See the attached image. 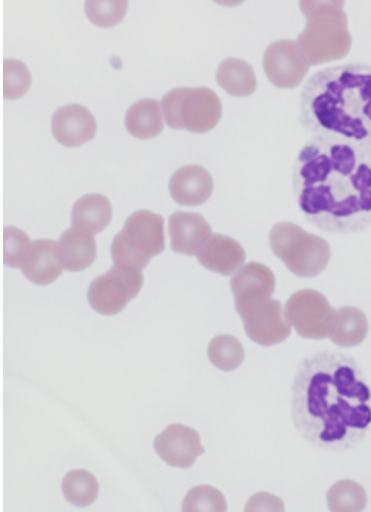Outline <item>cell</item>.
<instances>
[{"label":"cell","mask_w":371,"mask_h":512,"mask_svg":"<svg viewBox=\"0 0 371 512\" xmlns=\"http://www.w3.org/2000/svg\"><path fill=\"white\" fill-rule=\"evenodd\" d=\"M143 286L141 270L115 265L96 278L88 290V301L94 311L105 316H114L124 311Z\"/></svg>","instance_id":"cell-9"},{"label":"cell","mask_w":371,"mask_h":512,"mask_svg":"<svg viewBox=\"0 0 371 512\" xmlns=\"http://www.w3.org/2000/svg\"><path fill=\"white\" fill-rule=\"evenodd\" d=\"M59 249L63 266L70 272L89 268L97 255L93 235L75 228L68 229L60 238Z\"/></svg>","instance_id":"cell-19"},{"label":"cell","mask_w":371,"mask_h":512,"mask_svg":"<svg viewBox=\"0 0 371 512\" xmlns=\"http://www.w3.org/2000/svg\"><path fill=\"white\" fill-rule=\"evenodd\" d=\"M231 287L236 310L251 340L261 346H273L290 336L291 326L282 303L272 299L276 278L271 269L249 263L235 274Z\"/></svg>","instance_id":"cell-4"},{"label":"cell","mask_w":371,"mask_h":512,"mask_svg":"<svg viewBox=\"0 0 371 512\" xmlns=\"http://www.w3.org/2000/svg\"><path fill=\"white\" fill-rule=\"evenodd\" d=\"M31 74L27 66L17 60L4 63V96L7 99L23 97L30 88Z\"/></svg>","instance_id":"cell-28"},{"label":"cell","mask_w":371,"mask_h":512,"mask_svg":"<svg viewBox=\"0 0 371 512\" xmlns=\"http://www.w3.org/2000/svg\"><path fill=\"white\" fill-rule=\"evenodd\" d=\"M24 275L37 285H48L63 274L59 242L53 240H36L22 265Z\"/></svg>","instance_id":"cell-15"},{"label":"cell","mask_w":371,"mask_h":512,"mask_svg":"<svg viewBox=\"0 0 371 512\" xmlns=\"http://www.w3.org/2000/svg\"><path fill=\"white\" fill-rule=\"evenodd\" d=\"M246 511H283V501L268 493H258L252 496L245 507Z\"/></svg>","instance_id":"cell-30"},{"label":"cell","mask_w":371,"mask_h":512,"mask_svg":"<svg viewBox=\"0 0 371 512\" xmlns=\"http://www.w3.org/2000/svg\"><path fill=\"white\" fill-rule=\"evenodd\" d=\"M309 66L293 40L276 41L264 53L265 75L278 88L298 87L308 74Z\"/></svg>","instance_id":"cell-11"},{"label":"cell","mask_w":371,"mask_h":512,"mask_svg":"<svg viewBox=\"0 0 371 512\" xmlns=\"http://www.w3.org/2000/svg\"><path fill=\"white\" fill-rule=\"evenodd\" d=\"M344 2H316L304 0L300 9L306 18V27L297 44L304 59L311 66L344 59L352 46Z\"/></svg>","instance_id":"cell-5"},{"label":"cell","mask_w":371,"mask_h":512,"mask_svg":"<svg viewBox=\"0 0 371 512\" xmlns=\"http://www.w3.org/2000/svg\"><path fill=\"white\" fill-rule=\"evenodd\" d=\"M270 244L288 270L303 278L320 275L331 259L330 244L325 238L293 223L276 224L270 233Z\"/></svg>","instance_id":"cell-6"},{"label":"cell","mask_w":371,"mask_h":512,"mask_svg":"<svg viewBox=\"0 0 371 512\" xmlns=\"http://www.w3.org/2000/svg\"><path fill=\"white\" fill-rule=\"evenodd\" d=\"M63 492L66 498L77 506L92 504L99 493L96 478L85 470H75L67 474L63 481Z\"/></svg>","instance_id":"cell-24"},{"label":"cell","mask_w":371,"mask_h":512,"mask_svg":"<svg viewBox=\"0 0 371 512\" xmlns=\"http://www.w3.org/2000/svg\"><path fill=\"white\" fill-rule=\"evenodd\" d=\"M371 393L351 358L322 351L306 358L292 388V415L299 434L323 449H338L371 424Z\"/></svg>","instance_id":"cell-2"},{"label":"cell","mask_w":371,"mask_h":512,"mask_svg":"<svg viewBox=\"0 0 371 512\" xmlns=\"http://www.w3.org/2000/svg\"><path fill=\"white\" fill-rule=\"evenodd\" d=\"M163 111L170 128L201 134L219 124L223 106L209 88H176L164 96Z\"/></svg>","instance_id":"cell-8"},{"label":"cell","mask_w":371,"mask_h":512,"mask_svg":"<svg viewBox=\"0 0 371 512\" xmlns=\"http://www.w3.org/2000/svg\"><path fill=\"white\" fill-rule=\"evenodd\" d=\"M336 312L325 295L305 289L293 294L286 304V318L306 339H326L331 335Z\"/></svg>","instance_id":"cell-10"},{"label":"cell","mask_w":371,"mask_h":512,"mask_svg":"<svg viewBox=\"0 0 371 512\" xmlns=\"http://www.w3.org/2000/svg\"><path fill=\"white\" fill-rule=\"evenodd\" d=\"M169 232L174 251L195 255L211 235V227L200 214L177 212L170 217Z\"/></svg>","instance_id":"cell-17"},{"label":"cell","mask_w":371,"mask_h":512,"mask_svg":"<svg viewBox=\"0 0 371 512\" xmlns=\"http://www.w3.org/2000/svg\"><path fill=\"white\" fill-rule=\"evenodd\" d=\"M154 448L172 467L189 469L204 453L198 432L184 425H172L154 440Z\"/></svg>","instance_id":"cell-12"},{"label":"cell","mask_w":371,"mask_h":512,"mask_svg":"<svg viewBox=\"0 0 371 512\" xmlns=\"http://www.w3.org/2000/svg\"><path fill=\"white\" fill-rule=\"evenodd\" d=\"M217 80L222 88L235 97L250 96L257 87L253 68L248 63L233 58L220 65Z\"/></svg>","instance_id":"cell-21"},{"label":"cell","mask_w":371,"mask_h":512,"mask_svg":"<svg viewBox=\"0 0 371 512\" xmlns=\"http://www.w3.org/2000/svg\"><path fill=\"white\" fill-rule=\"evenodd\" d=\"M292 188L306 221L323 232L371 226V160L350 144L312 137L294 164Z\"/></svg>","instance_id":"cell-1"},{"label":"cell","mask_w":371,"mask_h":512,"mask_svg":"<svg viewBox=\"0 0 371 512\" xmlns=\"http://www.w3.org/2000/svg\"><path fill=\"white\" fill-rule=\"evenodd\" d=\"M328 504L332 511H361L366 505V493L362 486L343 480L332 486L328 493Z\"/></svg>","instance_id":"cell-25"},{"label":"cell","mask_w":371,"mask_h":512,"mask_svg":"<svg viewBox=\"0 0 371 512\" xmlns=\"http://www.w3.org/2000/svg\"><path fill=\"white\" fill-rule=\"evenodd\" d=\"M299 110V122L312 137L350 144L371 160L370 64L316 72L302 89Z\"/></svg>","instance_id":"cell-3"},{"label":"cell","mask_w":371,"mask_h":512,"mask_svg":"<svg viewBox=\"0 0 371 512\" xmlns=\"http://www.w3.org/2000/svg\"><path fill=\"white\" fill-rule=\"evenodd\" d=\"M113 216L110 199L101 194H88L81 197L72 211L73 228L98 234L108 227Z\"/></svg>","instance_id":"cell-18"},{"label":"cell","mask_w":371,"mask_h":512,"mask_svg":"<svg viewBox=\"0 0 371 512\" xmlns=\"http://www.w3.org/2000/svg\"><path fill=\"white\" fill-rule=\"evenodd\" d=\"M165 248V219L149 211H139L130 216L115 237L111 252L116 265L141 270Z\"/></svg>","instance_id":"cell-7"},{"label":"cell","mask_w":371,"mask_h":512,"mask_svg":"<svg viewBox=\"0 0 371 512\" xmlns=\"http://www.w3.org/2000/svg\"><path fill=\"white\" fill-rule=\"evenodd\" d=\"M129 133L139 139H149L161 134L164 120L161 105L155 99H142L136 102L126 116Z\"/></svg>","instance_id":"cell-20"},{"label":"cell","mask_w":371,"mask_h":512,"mask_svg":"<svg viewBox=\"0 0 371 512\" xmlns=\"http://www.w3.org/2000/svg\"><path fill=\"white\" fill-rule=\"evenodd\" d=\"M228 508L227 501L218 489L203 485L193 488L186 495L183 511H214L222 512Z\"/></svg>","instance_id":"cell-27"},{"label":"cell","mask_w":371,"mask_h":512,"mask_svg":"<svg viewBox=\"0 0 371 512\" xmlns=\"http://www.w3.org/2000/svg\"><path fill=\"white\" fill-rule=\"evenodd\" d=\"M197 259L207 270L230 276L244 264L246 253L235 239L214 234L203 243Z\"/></svg>","instance_id":"cell-14"},{"label":"cell","mask_w":371,"mask_h":512,"mask_svg":"<svg viewBox=\"0 0 371 512\" xmlns=\"http://www.w3.org/2000/svg\"><path fill=\"white\" fill-rule=\"evenodd\" d=\"M31 240L22 230L7 227L4 230V261L8 267H22L31 248Z\"/></svg>","instance_id":"cell-29"},{"label":"cell","mask_w":371,"mask_h":512,"mask_svg":"<svg viewBox=\"0 0 371 512\" xmlns=\"http://www.w3.org/2000/svg\"><path fill=\"white\" fill-rule=\"evenodd\" d=\"M88 19L101 28H111L121 23L128 10L126 0H114V2H98L89 0L85 4Z\"/></svg>","instance_id":"cell-26"},{"label":"cell","mask_w":371,"mask_h":512,"mask_svg":"<svg viewBox=\"0 0 371 512\" xmlns=\"http://www.w3.org/2000/svg\"><path fill=\"white\" fill-rule=\"evenodd\" d=\"M368 332L365 315L356 307H342L336 314L331 332L332 341L342 347H352L363 342Z\"/></svg>","instance_id":"cell-22"},{"label":"cell","mask_w":371,"mask_h":512,"mask_svg":"<svg viewBox=\"0 0 371 512\" xmlns=\"http://www.w3.org/2000/svg\"><path fill=\"white\" fill-rule=\"evenodd\" d=\"M244 355L243 345L232 335L217 336L208 346L209 361L225 372L238 369L244 361Z\"/></svg>","instance_id":"cell-23"},{"label":"cell","mask_w":371,"mask_h":512,"mask_svg":"<svg viewBox=\"0 0 371 512\" xmlns=\"http://www.w3.org/2000/svg\"><path fill=\"white\" fill-rule=\"evenodd\" d=\"M214 191V180L200 166H186L178 170L170 181L174 200L186 207H198L207 201Z\"/></svg>","instance_id":"cell-16"},{"label":"cell","mask_w":371,"mask_h":512,"mask_svg":"<svg viewBox=\"0 0 371 512\" xmlns=\"http://www.w3.org/2000/svg\"><path fill=\"white\" fill-rule=\"evenodd\" d=\"M53 136L67 147L80 146L94 138L97 124L88 109L81 105L61 108L52 118Z\"/></svg>","instance_id":"cell-13"}]
</instances>
